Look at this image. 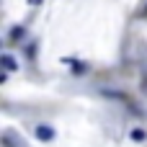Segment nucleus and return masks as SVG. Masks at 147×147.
Segmentation results:
<instances>
[{"label": "nucleus", "mask_w": 147, "mask_h": 147, "mask_svg": "<svg viewBox=\"0 0 147 147\" xmlns=\"http://www.w3.org/2000/svg\"><path fill=\"white\" fill-rule=\"evenodd\" d=\"M54 127H49V124H36V129H34V137L39 140V142H52L54 140Z\"/></svg>", "instance_id": "f257e3e1"}, {"label": "nucleus", "mask_w": 147, "mask_h": 147, "mask_svg": "<svg viewBox=\"0 0 147 147\" xmlns=\"http://www.w3.org/2000/svg\"><path fill=\"white\" fill-rule=\"evenodd\" d=\"M0 62H3V70H5V72H16V70H18V62H16V57H13V54H8V52L0 57Z\"/></svg>", "instance_id": "f03ea898"}, {"label": "nucleus", "mask_w": 147, "mask_h": 147, "mask_svg": "<svg viewBox=\"0 0 147 147\" xmlns=\"http://www.w3.org/2000/svg\"><path fill=\"white\" fill-rule=\"evenodd\" d=\"M3 147H26V145H23V142H16V140H13V134H10V132H5V134H3Z\"/></svg>", "instance_id": "7ed1b4c3"}, {"label": "nucleus", "mask_w": 147, "mask_h": 147, "mask_svg": "<svg viewBox=\"0 0 147 147\" xmlns=\"http://www.w3.org/2000/svg\"><path fill=\"white\" fill-rule=\"evenodd\" d=\"M129 137H132L134 142H145V140H147V132H145V129H142V127H134Z\"/></svg>", "instance_id": "20e7f679"}, {"label": "nucleus", "mask_w": 147, "mask_h": 147, "mask_svg": "<svg viewBox=\"0 0 147 147\" xmlns=\"http://www.w3.org/2000/svg\"><path fill=\"white\" fill-rule=\"evenodd\" d=\"M72 72H75V75H85V72H88V65H85V62H83V65H80V62H72Z\"/></svg>", "instance_id": "39448f33"}, {"label": "nucleus", "mask_w": 147, "mask_h": 147, "mask_svg": "<svg viewBox=\"0 0 147 147\" xmlns=\"http://www.w3.org/2000/svg\"><path fill=\"white\" fill-rule=\"evenodd\" d=\"M10 36H13V39H21V36H23V28H21V26H18V28H16V31H13V34H10Z\"/></svg>", "instance_id": "423d86ee"}, {"label": "nucleus", "mask_w": 147, "mask_h": 147, "mask_svg": "<svg viewBox=\"0 0 147 147\" xmlns=\"http://www.w3.org/2000/svg\"><path fill=\"white\" fill-rule=\"evenodd\" d=\"M41 3H44V0H28V5H34V8H36V5H41Z\"/></svg>", "instance_id": "0eeeda50"}]
</instances>
